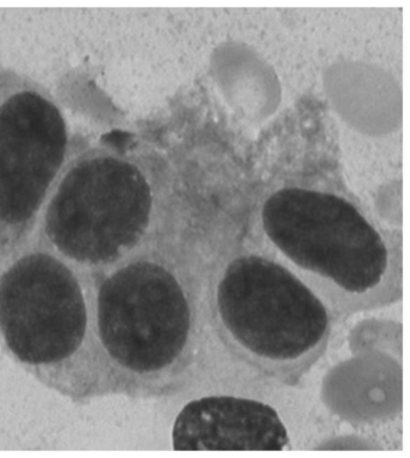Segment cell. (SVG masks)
<instances>
[{"label": "cell", "mask_w": 410, "mask_h": 458, "mask_svg": "<svg viewBox=\"0 0 410 458\" xmlns=\"http://www.w3.org/2000/svg\"><path fill=\"white\" fill-rule=\"evenodd\" d=\"M0 334L17 361L63 394H104L90 283L37 242L0 275Z\"/></svg>", "instance_id": "cell-1"}, {"label": "cell", "mask_w": 410, "mask_h": 458, "mask_svg": "<svg viewBox=\"0 0 410 458\" xmlns=\"http://www.w3.org/2000/svg\"><path fill=\"white\" fill-rule=\"evenodd\" d=\"M288 443L275 409L247 398L192 401L182 409L173 429L176 451H282Z\"/></svg>", "instance_id": "cell-7"}, {"label": "cell", "mask_w": 410, "mask_h": 458, "mask_svg": "<svg viewBox=\"0 0 410 458\" xmlns=\"http://www.w3.org/2000/svg\"><path fill=\"white\" fill-rule=\"evenodd\" d=\"M145 171L112 147L65 163L38 216V239L87 281L134 257L152 220Z\"/></svg>", "instance_id": "cell-2"}, {"label": "cell", "mask_w": 410, "mask_h": 458, "mask_svg": "<svg viewBox=\"0 0 410 458\" xmlns=\"http://www.w3.org/2000/svg\"><path fill=\"white\" fill-rule=\"evenodd\" d=\"M69 131L40 83L0 65V255L22 250L63 167Z\"/></svg>", "instance_id": "cell-4"}, {"label": "cell", "mask_w": 410, "mask_h": 458, "mask_svg": "<svg viewBox=\"0 0 410 458\" xmlns=\"http://www.w3.org/2000/svg\"><path fill=\"white\" fill-rule=\"evenodd\" d=\"M220 324L230 341L264 365H295L329 334L320 300L282 265L248 255L227 266L217 292Z\"/></svg>", "instance_id": "cell-5"}, {"label": "cell", "mask_w": 410, "mask_h": 458, "mask_svg": "<svg viewBox=\"0 0 410 458\" xmlns=\"http://www.w3.org/2000/svg\"><path fill=\"white\" fill-rule=\"evenodd\" d=\"M104 393L156 383L184 355L187 296L163 265L132 257L90 278Z\"/></svg>", "instance_id": "cell-3"}, {"label": "cell", "mask_w": 410, "mask_h": 458, "mask_svg": "<svg viewBox=\"0 0 410 458\" xmlns=\"http://www.w3.org/2000/svg\"><path fill=\"white\" fill-rule=\"evenodd\" d=\"M262 223L290 260L346 292H370L387 272L388 250L380 233L337 195L280 189L265 202Z\"/></svg>", "instance_id": "cell-6"}]
</instances>
